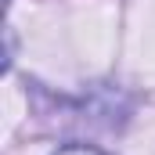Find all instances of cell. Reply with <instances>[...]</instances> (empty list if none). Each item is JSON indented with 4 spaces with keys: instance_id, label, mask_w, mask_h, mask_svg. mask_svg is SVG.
<instances>
[{
    "instance_id": "cell-1",
    "label": "cell",
    "mask_w": 155,
    "mask_h": 155,
    "mask_svg": "<svg viewBox=\"0 0 155 155\" xmlns=\"http://www.w3.org/2000/svg\"><path fill=\"white\" fill-rule=\"evenodd\" d=\"M54 155H105V152L94 148V144H65V148H58Z\"/></svg>"
}]
</instances>
